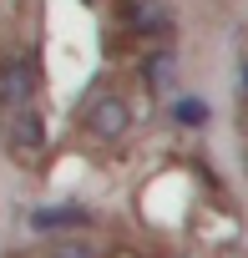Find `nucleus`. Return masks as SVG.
<instances>
[{
  "label": "nucleus",
  "mask_w": 248,
  "mask_h": 258,
  "mask_svg": "<svg viewBox=\"0 0 248 258\" xmlns=\"http://www.w3.org/2000/svg\"><path fill=\"white\" fill-rule=\"evenodd\" d=\"M46 86V61L31 41H6L0 46V116H11L21 106H41Z\"/></svg>",
  "instance_id": "1"
},
{
  "label": "nucleus",
  "mask_w": 248,
  "mask_h": 258,
  "mask_svg": "<svg viewBox=\"0 0 248 258\" xmlns=\"http://www.w3.org/2000/svg\"><path fill=\"white\" fill-rule=\"evenodd\" d=\"M0 142H6V157L21 172H41L46 152H51V132H46V111L41 106H21L11 116H0Z\"/></svg>",
  "instance_id": "2"
},
{
  "label": "nucleus",
  "mask_w": 248,
  "mask_h": 258,
  "mask_svg": "<svg viewBox=\"0 0 248 258\" xmlns=\"http://www.w3.org/2000/svg\"><path fill=\"white\" fill-rule=\"evenodd\" d=\"M76 126H81V137H86V142L111 147V142H121V137L132 132V101L121 96L116 86H96V91L81 101Z\"/></svg>",
  "instance_id": "3"
},
{
  "label": "nucleus",
  "mask_w": 248,
  "mask_h": 258,
  "mask_svg": "<svg viewBox=\"0 0 248 258\" xmlns=\"http://www.w3.org/2000/svg\"><path fill=\"white\" fill-rule=\"evenodd\" d=\"M111 11H116L121 36H132V41H142L152 51L177 41V11H172V0H111Z\"/></svg>",
  "instance_id": "4"
},
{
  "label": "nucleus",
  "mask_w": 248,
  "mask_h": 258,
  "mask_svg": "<svg viewBox=\"0 0 248 258\" xmlns=\"http://www.w3.org/2000/svg\"><path fill=\"white\" fill-rule=\"evenodd\" d=\"M101 213L81 198H56V203H41L26 213V228L36 238H81V233H101Z\"/></svg>",
  "instance_id": "5"
},
{
  "label": "nucleus",
  "mask_w": 248,
  "mask_h": 258,
  "mask_svg": "<svg viewBox=\"0 0 248 258\" xmlns=\"http://www.w3.org/2000/svg\"><path fill=\"white\" fill-rule=\"evenodd\" d=\"M142 86L147 91H157V96H177V46H157V51H147L142 56Z\"/></svg>",
  "instance_id": "6"
},
{
  "label": "nucleus",
  "mask_w": 248,
  "mask_h": 258,
  "mask_svg": "<svg viewBox=\"0 0 248 258\" xmlns=\"http://www.w3.org/2000/svg\"><path fill=\"white\" fill-rule=\"evenodd\" d=\"M167 121H172V126H188V132H198V126L213 121V101L198 96V91H177V96L167 101Z\"/></svg>",
  "instance_id": "7"
},
{
  "label": "nucleus",
  "mask_w": 248,
  "mask_h": 258,
  "mask_svg": "<svg viewBox=\"0 0 248 258\" xmlns=\"http://www.w3.org/2000/svg\"><path fill=\"white\" fill-rule=\"evenodd\" d=\"M41 258H106V248L91 233H81V238H46Z\"/></svg>",
  "instance_id": "8"
},
{
  "label": "nucleus",
  "mask_w": 248,
  "mask_h": 258,
  "mask_svg": "<svg viewBox=\"0 0 248 258\" xmlns=\"http://www.w3.org/2000/svg\"><path fill=\"white\" fill-rule=\"evenodd\" d=\"M238 101L248 106V51L238 56Z\"/></svg>",
  "instance_id": "9"
},
{
  "label": "nucleus",
  "mask_w": 248,
  "mask_h": 258,
  "mask_svg": "<svg viewBox=\"0 0 248 258\" xmlns=\"http://www.w3.org/2000/svg\"><path fill=\"white\" fill-rule=\"evenodd\" d=\"M81 6H91V11H101V6H111V0H81Z\"/></svg>",
  "instance_id": "10"
},
{
  "label": "nucleus",
  "mask_w": 248,
  "mask_h": 258,
  "mask_svg": "<svg viewBox=\"0 0 248 258\" xmlns=\"http://www.w3.org/2000/svg\"><path fill=\"white\" fill-rule=\"evenodd\" d=\"M243 172H248V157H243Z\"/></svg>",
  "instance_id": "11"
}]
</instances>
